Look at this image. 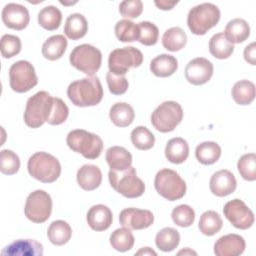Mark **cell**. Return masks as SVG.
<instances>
[{
  "mask_svg": "<svg viewBox=\"0 0 256 256\" xmlns=\"http://www.w3.org/2000/svg\"><path fill=\"white\" fill-rule=\"evenodd\" d=\"M237 167L243 179L250 182L256 180V155L254 153L243 155L239 159Z\"/></svg>",
  "mask_w": 256,
  "mask_h": 256,
  "instance_id": "41",
  "label": "cell"
},
{
  "mask_svg": "<svg viewBox=\"0 0 256 256\" xmlns=\"http://www.w3.org/2000/svg\"><path fill=\"white\" fill-rule=\"evenodd\" d=\"M187 44V35L180 27H172L166 30L162 37L163 47L171 52L180 51Z\"/></svg>",
  "mask_w": 256,
  "mask_h": 256,
  "instance_id": "29",
  "label": "cell"
},
{
  "mask_svg": "<svg viewBox=\"0 0 256 256\" xmlns=\"http://www.w3.org/2000/svg\"><path fill=\"white\" fill-rule=\"evenodd\" d=\"M140 30L139 42L145 46H153L158 42L159 29L158 27L148 21H143L138 24Z\"/></svg>",
  "mask_w": 256,
  "mask_h": 256,
  "instance_id": "44",
  "label": "cell"
},
{
  "mask_svg": "<svg viewBox=\"0 0 256 256\" xmlns=\"http://www.w3.org/2000/svg\"><path fill=\"white\" fill-rule=\"evenodd\" d=\"M157 248L163 252H171L175 250L180 243L179 232L171 227H166L160 230L155 238Z\"/></svg>",
  "mask_w": 256,
  "mask_h": 256,
  "instance_id": "34",
  "label": "cell"
},
{
  "mask_svg": "<svg viewBox=\"0 0 256 256\" xmlns=\"http://www.w3.org/2000/svg\"><path fill=\"white\" fill-rule=\"evenodd\" d=\"M0 49H1V54L4 58L6 59L12 58L21 52V49H22L21 40L19 37L15 35H10V34L3 35L1 38Z\"/></svg>",
  "mask_w": 256,
  "mask_h": 256,
  "instance_id": "43",
  "label": "cell"
},
{
  "mask_svg": "<svg viewBox=\"0 0 256 256\" xmlns=\"http://www.w3.org/2000/svg\"><path fill=\"white\" fill-rule=\"evenodd\" d=\"M214 66L206 58L198 57L191 60L185 68V77L192 85L200 86L210 81L213 76Z\"/></svg>",
  "mask_w": 256,
  "mask_h": 256,
  "instance_id": "14",
  "label": "cell"
},
{
  "mask_svg": "<svg viewBox=\"0 0 256 256\" xmlns=\"http://www.w3.org/2000/svg\"><path fill=\"white\" fill-rule=\"evenodd\" d=\"M50 242L56 246H62L69 242L72 237V228L70 225L63 221L57 220L51 223L47 231Z\"/></svg>",
  "mask_w": 256,
  "mask_h": 256,
  "instance_id": "30",
  "label": "cell"
},
{
  "mask_svg": "<svg viewBox=\"0 0 256 256\" xmlns=\"http://www.w3.org/2000/svg\"><path fill=\"white\" fill-rule=\"evenodd\" d=\"M172 220L173 222L182 228L191 226L195 221V211L189 205H179L175 207L172 211Z\"/></svg>",
  "mask_w": 256,
  "mask_h": 256,
  "instance_id": "40",
  "label": "cell"
},
{
  "mask_svg": "<svg viewBox=\"0 0 256 256\" xmlns=\"http://www.w3.org/2000/svg\"><path fill=\"white\" fill-rule=\"evenodd\" d=\"M52 198L44 190H36L29 194L26 200L25 216L34 223L46 222L52 213Z\"/></svg>",
  "mask_w": 256,
  "mask_h": 256,
  "instance_id": "12",
  "label": "cell"
},
{
  "mask_svg": "<svg viewBox=\"0 0 256 256\" xmlns=\"http://www.w3.org/2000/svg\"><path fill=\"white\" fill-rule=\"evenodd\" d=\"M62 22V13L55 6L44 7L38 13V23L39 25L48 31L57 30Z\"/></svg>",
  "mask_w": 256,
  "mask_h": 256,
  "instance_id": "35",
  "label": "cell"
},
{
  "mask_svg": "<svg viewBox=\"0 0 256 256\" xmlns=\"http://www.w3.org/2000/svg\"><path fill=\"white\" fill-rule=\"evenodd\" d=\"M154 186L159 195L168 201H176L184 197L187 186L181 176L172 169H162L156 176Z\"/></svg>",
  "mask_w": 256,
  "mask_h": 256,
  "instance_id": "7",
  "label": "cell"
},
{
  "mask_svg": "<svg viewBox=\"0 0 256 256\" xmlns=\"http://www.w3.org/2000/svg\"><path fill=\"white\" fill-rule=\"evenodd\" d=\"M246 248L244 238L238 234H228L222 236L214 245V253L217 256H237L241 255Z\"/></svg>",
  "mask_w": 256,
  "mask_h": 256,
  "instance_id": "18",
  "label": "cell"
},
{
  "mask_svg": "<svg viewBox=\"0 0 256 256\" xmlns=\"http://www.w3.org/2000/svg\"><path fill=\"white\" fill-rule=\"evenodd\" d=\"M165 156L173 164L184 163L189 156V145L187 141L181 137L169 140L165 148Z\"/></svg>",
  "mask_w": 256,
  "mask_h": 256,
  "instance_id": "24",
  "label": "cell"
},
{
  "mask_svg": "<svg viewBox=\"0 0 256 256\" xmlns=\"http://www.w3.org/2000/svg\"><path fill=\"white\" fill-rule=\"evenodd\" d=\"M10 87L17 93H26L38 84L34 66L25 60L17 61L9 69Z\"/></svg>",
  "mask_w": 256,
  "mask_h": 256,
  "instance_id": "11",
  "label": "cell"
},
{
  "mask_svg": "<svg viewBox=\"0 0 256 256\" xmlns=\"http://www.w3.org/2000/svg\"><path fill=\"white\" fill-rule=\"evenodd\" d=\"M178 69V61L177 59L168 54H161L155 57L150 63L151 72L161 78L170 77L173 75Z\"/></svg>",
  "mask_w": 256,
  "mask_h": 256,
  "instance_id": "25",
  "label": "cell"
},
{
  "mask_svg": "<svg viewBox=\"0 0 256 256\" xmlns=\"http://www.w3.org/2000/svg\"><path fill=\"white\" fill-rule=\"evenodd\" d=\"M54 97L46 91H39L30 97L27 101L24 121L25 124L32 128L37 129L48 122L53 111Z\"/></svg>",
  "mask_w": 256,
  "mask_h": 256,
  "instance_id": "2",
  "label": "cell"
},
{
  "mask_svg": "<svg viewBox=\"0 0 256 256\" xmlns=\"http://www.w3.org/2000/svg\"><path fill=\"white\" fill-rule=\"evenodd\" d=\"M244 59L251 65H256V44L252 42L244 50Z\"/></svg>",
  "mask_w": 256,
  "mask_h": 256,
  "instance_id": "48",
  "label": "cell"
},
{
  "mask_svg": "<svg viewBox=\"0 0 256 256\" xmlns=\"http://www.w3.org/2000/svg\"><path fill=\"white\" fill-rule=\"evenodd\" d=\"M135 238L130 229L124 227L116 229L110 236L111 246L119 252H127L134 246Z\"/></svg>",
  "mask_w": 256,
  "mask_h": 256,
  "instance_id": "37",
  "label": "cell"
},
{
  "mask_svg": "<svg viewBox=\"0 0 256 256\" xmlns=\"http://www.w3.org/2000/svg\"><path fill=\"white\" fill-rule=\"evenodd\" d=\"M223 212L226 219L237 229L246 230L254 224L255 217L252 210L240 199L227 202Z\"/></svg>",
  "mask_w": 256,
  "mask_h": 256,
  "instance_id": "13",
  "label": "cell"
},
{
  "mask_svg": "<svg viewBox=\"0 0 256 256\" xmlns=\"http://www.w3.org/2000/svg\"><path fill=\"white\" fill-rule=\"evenodd\" d=\"M106 161L114 171H124L132 164L131 153L120 146L110 147L106 152Z\"/></svg>",
  "mask_w": 256,
  "mask_h": 256,
  "instance_id": "23",
  "label": "cell"
},
{
  "mask_svg": "<svg viewBox=\"0 0 256 256\" xmlns=\"http://www.w3.org/2000/svg\"><path fill=\"white\" fill-rule=\"evenodd\" d=\"M67 145L74 152L80 153L89 160L97 159L104 148L102 139L93 133L83 129H76L67 135Z\"/></svg>",
  "mask_w": 256,
  "mask_h": 256,
  "instance_id": "6",
  "label": "cell"
},
{
  "mask_svg": "<svg viewBox=\"0 0 256 256\" xmlns=\"http://www.w3.org/2000/svg\"><path fill=\"white\" fill-rule=\"evenodd\" d=\"M209 51L217 59H227L234 52V45L224 36V33H218L212 36L209 42Z\"/></svg>",
  "mask_w": 256,
  "mask_h": 256,
  "instance_id": "33",
  "label": "cell"
},
{
  "mask_svg": "<svg viewBox=\"0 0 256 256\" xmlns=\"http://www.w3.org/2000/svg\"><path fill=\"white\" fill-rule=\"evenodd\" d=\"M132 144L142 151L150 150L155 144V136L144 126H138L131 132Z\"/></svg>",
  "mask_w": 256,
  "mask_h": 256,
  "instance_id": "39",
  "label": "cell"
},
{
  "mask_svg": "<svg viewBox=\"0 0 256 256\" xmlns=\"http://www.w3.org/2000/svg\"><path fill=\"white\" fill-rule=\"evenodd\" d=\"M119 12L124 18L135 19L143 12V3L141 0H126L120 3Z\"/></svg>",
  "mask_w": 256,
  "mask_h": 256,
  "instance_id": "46",
  "label": "cell"
},
{
  "mask_svg": "<svg viewBox=\"0 0 256 256\" xmlns=\"http://www.w3.org/2000/svg\"><path fill=\"white\" fill-rule=\"evenodd\" d=\"M67 96L77 107H91L102 101L104 91L99 78L92 76L72 82L67 89Z\"/></svg>",
  "mask_w": 256,
  "mask_h": 256,
  "instance_id": "1",
  "label": "cell"
},
{
  "mask_svg": "<svg viewBox=\"0 0 256 256\" xmlns=\"http://www.w3.org/2000/svg\"><path fill=\"white\" fill-rule=\"evenodd\" d=\"M115 35L119 41L124 43L138 41L140 37L139 26L127 19L120 20L115 25Z\"/></svg>",
  "mask_w": 256,
  "mask_h": 256,
  "instance_id": "38",
  "label": "cell"
},
{
  "mask_svg": "<svg viewBox=\"0 0 256 256\" xmlns=\"http://www.w3.org/2000/svg\"><path fill=\"white\" fill-rule=\"evenodd\" d=\"M223 226V221L220 215L215 211L204 212L199 221V230L206 236H213L220 232Z\"/></svg>",
  "mask_w": 256,
  "mask_h": 256,
  "instance_id": "36",
  "label": "cell"
},
{
  "mask_svg": "<svg viewBox=\"0 0 256 256\" xmlns=\"http://www.w3.org/2000/svg\"><path fill=\"white\" fill-rule=\"evenodd\" d=\"M197 160L203 165H212L221 157V147L216 142H203L196 148Z\"/></svg>",
  "mask_w": 256,
  "mask_h": 256,
  "instance_id": "32",
  "label": "cell"
},
{
  "mask_svg": "<svg viewBox=\"0 0 256 256\" xmlns=\"http://www.w3.org/2000/svg\"><path fill=\"white\" fill-rule=\"evenodd\" d=\"M236 188V178L229 170L217 171L210 179V190L217 197H226L235 192Z\"/></svg>",
  "mask_w": 256,
  "mask_h": 256,
  "instance_id": "17",
  "label": "cell"
},
{
  "mask_svg": "<svg viewBox=\"0 0 256 256\" xmlns=\"http://www.w3.org/2000/svg\"><path fill=\"white\" fill-rule=\"evenodd\" d=\"M2 21L10 29L24 30L30 21L29 11L23 5L9 3L2 10Z\"/></svg>",
  "mask_w": 256,
  "mask_h": 256,
  "instance_id": "16",
  "label": "cell"
},
{
  "mask_svg": "<svg viewBox=\"0 0 256 256\" xmlns=\"http://www.w3.org/2000/svg\"><path fill=\"white\" fill-rule=\"evenodd\" d=\"M43 252V246L41 243L32 239H21L5 247L1 254L16 256H42Z\"/></svg>",
  "mask_w": 256,
  "mask_h": 256,
  "instance_id": "20",
  "label": "cell"
},
{
  "mask_svg": "<svg viewBox=\"0 0 256 256\" xmlns=\"http://www.w3.org/2000/svg\"><path fill=\"white\" fill-rule=\"evenodd\" d=\"M154 3H155V5H156L159 9L164 10V11L171 10V9H173V8L178 4L177 1H164V0L155 1Z\"/></svg>",
  "mask_w": 256,
  "mask_h": 256,
  "instance_id": "49",
  "label": "cell"
},
{
  "mask_svg": "<svg viewBox=\"0 0 256 256\" xmlns=\"http://www.w3.org/2000/svg\"><path fill=\"white\" fill-rule=\"evenodd\" d=\"M179 255H181V254H184V255H186V254H194V255H196L197 253L196 252H194V251H192V250H190V249H186V250H182V251H180L179 253H178Z\"/></svg>",
  "mask_w": 256,
  "mask_h": 256,
  "instance_id": "51",
  "label": "cell"
},
{
  "mask_svg": "<svg viewBox=\"0 0 256 256\" xmlns=\"http://www.w3.org/2000/svg\"><path fill=\"white\" fill-rule=\"evenodd\" d=\"M108 178L111 187L126 198H138L145 192V184L138 178L137 172L132 166L124 171L110 170Z\"/></svg>",
  "mask_w": 256,
  "mask_h": 256,
  "instance_id": "3",
  "label": "cell"
},
{
  "mask_svg": "<svg viewBox=\"0 0 256 256\" xmlns=\"http://www.w3.org/2000/svg\"><path fill=\"white\" fill-rule=\"evenodd\" d=\"M28 172L42 183H53L61 175V164L53 155L37 152L28 160Z\"/></svg>",
  "mask_w": 256,
  "mask_h": 256,
  "instance_id": "4",
  "label": "cell"
},
{
  "mask_svg": "<svg viewBox=\"0 0 256 256\" xmlns=\"http://www.w3.org/2000/svg\"><path fill=\"white\" fill-rule=\"evenodd\" d=\"M67 46V39L63 35H54L49 37L43 44L42 54L46 59L50 61H55L60 59L64 55Z\"/></svg>",
  "mask_w": 256,
  "mask_h": 256,
  "instance_id": "28",
  "label": "cell"
},
{
  "mask_svg": "<svg viewBox=\"0 0 256 256\" xmlns=\"http://www.w3.org/2000/svg\"><path fill=\"white\" fill-rule=\"evenodd\" d=\"M221 17L219 8L212 3H203L193 7L187 17V25L195 35H205L215 27Z\"/></svg>",
  "mask_w": 256,
  "mask_h": 256,
  "instance_id": "5",
  "label": "cell"
},
{
  "mask_svg": "<svg viewBox=\"0 0 256 256\" xmlns=\"http://www.w3.org/2000/svg\"><path fill=\"white\" fill-rule=\"evenodd\" d=\"M112 123L117 127H128L135 119V112L131 105L125 102L114 104L109 112Z\"/></svg>",
  "mask_w": 256,
  "mask_h": 256,
  "instance_id": "27",
  "label": "cell"
},
{
  "mask_svg": "<svg viewBox=\"0 0 256 256\" xmlns=\"http://www.w3.org/2000/svg\"><path fill=\"white\" fill-rule=\"evenodd\" d=\"M69 116V108L66 103L57 97H54L53 111L49 121L47 122L50 125H60L64 123Z\"/></svg>",
  "mask_w": 256,
  "mask_h": 256,
  "instance_id": "45",
  "label": "cell"
},
{
  "mask_svg": "<svg viewBox=\"0 0 256 256\" xmlns=\"http://www.w3.org/2000/svg\"><path fill=\"white\" fill-rule=\"evenodd\" d=\"M224 36L232 44L243 43L250 36V26L244 19H232L226 25Z\"/></svg>",
  "mask_w": 256,
  "mask_h": 256,
  "instance_id": "22",
  "label": "cell"
},
{
  "mask_svg": "<svg viewBox=\"0 0 256 256\" xmlns=\"http://www.w3.org/2000/svg\"><path fill=\"white\" fill-rule=\"evenodd\" d=\"M143 63L142 52L135 47H124L113 50L108 59V67L111 73L124 76L130 68L140 67Z\"/></svg>",
  "mask_w": 256,
  "mask_h": 256,
  "instance_id": "10",
  "label": "cell"
},
{
  "mask_svg": "<svg viewBox=\"0 0 256 256\" xmlns=\"http://www.w3.org/2000/svg\"><path fill=\"white\" fill-rule=\"evenodd\" d=\"M69 60L74 68L92 77L101 67L102 53L90 44H82L73 49Z\"/></svg>",
  "mask_w": 256,
  "mask_h": 256,
  "instance_id": "8",
  "label": "cell"
},
{
  "mask_svg": "<svg viewBox=\"0 0 256 256\" xmlns=\"http://www.w3.org/2000/svg\"><path fill=\"white\" fill-rule=\"evenodd\" d=\"M233 100L242 106L251 104L255 99V85L249 80H241L232 88Z\"/></svg>",
  "mask_w": 256,
  "mask_h": 256,
  "instance_id": "31",
  "label": "cell"
},
{
  "mask_svg": "<svg viewBox=\"0 0 256 256\" xmlns=\"http://www.w3.org/2000/svg\"><path fill=\"white\" fill-rule=\"evenodd\" d=\"M136 254H137V255H154V256L157 255V253H156L155 251H153V250H152L151 248H149V247H145V248L141 249V250L138 251Z\"/></svg>",
  "mask_w": 256,
  "mask_h": 256,
  "instance_id": "50",
  "label": "cell"
},
{
  "mask_svg": "<svg viewBox=\"0 0 256 256\" xmlns=\"http://www.w3.org/2000/svg\"><path fill=\"white\" fill-rule=\"evenodd\" d=\"M107 84L109 91L114 95H123L127 92L129 83L125 76H118L111 72L107 74Z\"/></svg>",
  "mask_w": 256,
  "mask_h": 256,
  "instance_id": "47",
  "label": "cell"
},
{
  "mask_svg": "<svg viewBox=\"0 0 256 256\" xmlns=\"http://www.w3.org/2000/svg\"><path fill=\"white\" fill-rule=\"evenodd\" d=\"M87 32L88 22L84 15L80 13H74L68 16L64 27V33L69 39L77 41L83 38Z\"/></svg>",
  "mask_w": 256,
  "mask_h": 256,
  "instance_id": "26",
  "label": "cell"
},
{
  "mask_svg": "<svg viewBox=\"0 0 256 256\" xmlns=\"http://www.w3.org/2000/svg\"><path fill=\"white\" fill-rule=\"evenodd\" d=\"M113 221V214L109 207L98 204L90 208L87 213V222L94 231L101 232L110 228Z\"/></svg>",
  "mask_w": 256,
  "mask_h": 256,
  "instance_id": "19",
  "label": "cell"
},
{
  "mask_svg": "<svg viewBox=\"0 0 256 256\" xmlns=\"http://www.w3.org/2000/svg\"><path fill=\"white\" fill-rule=\"evenodd\" d=\"M120 224L130 230H143L154 223V215L149 210L127 208L121 211Z\"/></svg>",
  "mask_w": 256,
  "mask_h": 256,
  "instance_id": "15",
  "label": "cell"
},
{
  "mask_svg": "<svg viewBox=\"0 0 256 256\" xmlns=\"http://www.w3.org/2000/svg\"><path fill=\"white\" fill-rule=\"evenodd\" d=\"M78 185L85 191H93L102 183V172L96 165H83L77 172Z\"/></svg>",
  "mask_w": 256,
  "mask_h": 256,
  "instance_id": "21",
  "label": "cell"
},
{
  "mask_svg": "<svg viewBox=\"0 0 256 256\" xmlns=\"http://www.w3.org/2000/svg\"><path fill=\"white\" fill-rule=\"evenodd\" d=\"M183 119V109L175 101H165L151 115V123L161 133L173 131Z\"/></svg>",
  "mask_w": 256,
  "mask_h": 256,
  "instance_id": "9",
  "label": "cell"
},
{
  "mask_svg": "<svg viewBox=\"0 0 256 256\" xmlns=\"http://www.w3.org/2000/svg\"><path fill=\"white\" fill-rule=\"evenodd\" d=\"M20 159L11 150H2L0 153V170L5 175H14L19 171Z\"/></svg>",
  "mask_w": 256,
  "mask_h": 256,
  "instance_id": "42",
  "label": "cell"
}]
</instances>
